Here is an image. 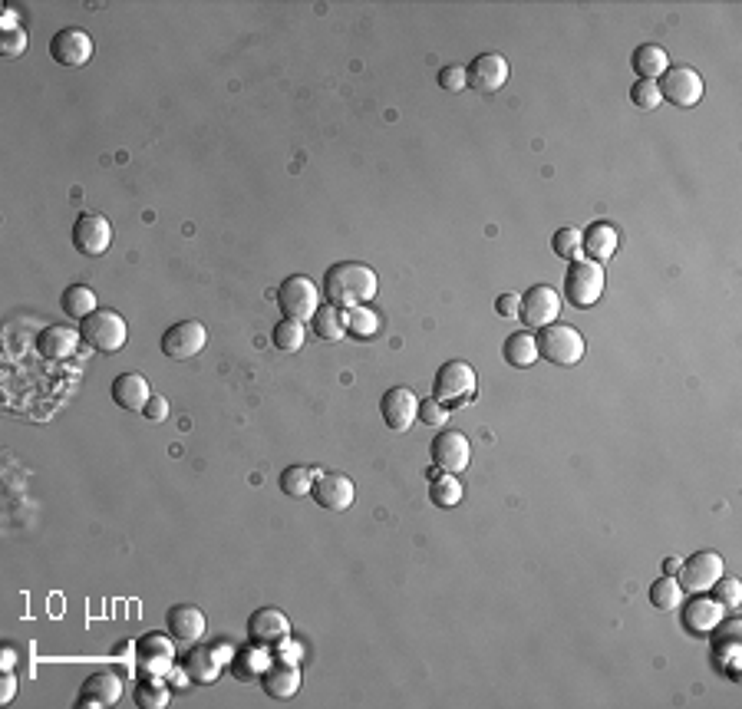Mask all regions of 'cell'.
<instances>
[{
  "label": "cell",
  "instance_id": "18",
  "mask_svg": "<svg viewBox=\"0 0 742 709\" xmlns=\"http://www.w3.org/2000/svg\"><path fill=\"white\" fill-rule=\"evenodd\" d=\"M113 245V225L103 215H80L73 225V248L86 258H99Z\"/></svg>",
  "mask_w": 742,
  "mask_h": 709
},
{
  "label": "cell",
  "instance_id": "32",
  "mask_svg": "<svg viewBox=\"0 0 742 709\" xmlns=\"http://www.w3.org/2000/svg\"><path fill=\"white\" fill-rule=\"evenodd\" d=\"M347 334L357 337V340H370L380 334V317H376V310L360 304V307H350L347 310Z\"/></svg>",
  "mask_w": 742,
  "mask_h": 709
},
{
  "label": "cell",
  "instance_id": "5",
  "mask_svg": "<svg viewBox=\"0 0 742 709\" xmlns=\"http://www.w3.org/2000/svg\"><path fill=\"white\" fill-rule=\"evenodd\" d=\"M278 307L287 320H314V314L320 310V287L314 284V278H307V274H291V278H284L281 287H278Z\"/></svg>",
  "mask_w": 742,
  "mask_h": 709
},
{
  "label": "cell",
  "instance_id": "9",
  "mask_svg": "<svg viewBox=\"0 0 742 709\" xmlns=\"http://www.w3.org/2000/svg\"><path fill=\"white\" fill-rule=\"evenodd\" d=\"M719 578H723V558L716 551H696L677 571V584L683 587V594H706Z\"/></svg>",
  "mask_w": 742,
  "mask_h": 709
},
{
  "label": "cell",
  "instance_id": "21",
  "mask_svg": "<svg viewBox=\"0 0 742 709\" xmlns=\"http://www.w3.org/2000/svg\"><path fill=\"white\" fill-rule=\"evenodd\" d=\"M80 330L76 327H66V324H50V327H43L40 330V337H37V353L43 360H70L73 353H76V347H80Z\"/></svg>",
  "mask_w": 742,
  "mask_h": 709
},
{
  "label": "cell",
  "instance_id": "16",
  "mask_svg": "<svg viewBox=\"0 0 742 709\" xmlns=\"http://www.w3.org/2000/svg\"><path fill=\"white\" fill-rule=\"evenodd\" d=\"M50 57L60 66H70V70H80L93 60V37L80 27H66L60 33H53L50 40Z\"/></svg>",
  "mask_w": 742,
  "mask_h": 709
},
{
  "label": "cell",
  "instance_id": "36",
  "mask_svg": "<svg viewBox=\"0 0 742 709\" xmlns=\"http://www.w3.org/2000/svg\"><path fill=\"white\" fill-rule=\"evenodd\" d=\"M551 248H555V254H558V258H564V261L584 258V254H581V228H574V225L558 228L555 238H551Z\"/></svg>",
  "mask_w": 742,
  "mask_h": 709
},
{
  "label": "cell",
  "instance_id": "30",
  "mask_svg": "<svg viewBox=\"0 0 742 709\" xmlns=\"http://www.w3.org/2000/svg\"><path fill=\"white\" fill-rule=\"evenodd\" d=\"M462 495H465L462 482L452 472H439V469L429 472V498H433L436 508H456L462 502Z\"/></svg>",
  "mask_w": 742,
  "mask_h": 709
},
{
  "label": "cell",
  "instance_id": "6",
  "mask_svg": "<svg viewBox=\"0 0 742 709\" xmlns=\"http://www.w3.org/2000/svg\"><path fill=\"white\" fill-rule=\"evenodd\" d=\"M561 294L548 284H535L522 294V304H518V317L528 330H545L551 324H558L561 317Z\"/></svg>",
  "mask_w": 742,
  "mask_h": 709
},
{
  "label": "cell",
  "instance_id": "23",
  "mask_svg": "<svg viewBox=\"0 0 742 709\" xmlns=\"http://www.w3.org/2000/svg\"><path fill=\"white\" fill-rule=\"evenodd\" d=\"M165 624H169V634L179 640V644H198V640L205 637L208 620L192 604H175L172 611L165 614Z\"/></svg>",
  "mask_w": 742,
  "mask_h": 709
},
{
  "label": "cell",
  "instance_id": "17",
  "mask_svg": "<svg viewBox=\"0 0 742 709\" xmlns=\"http://www.w3.org/2000/svg\"><path fill=\"white\" fill-rule=\"evenodd\" d=\"M310 495H314V502L324 508V512L340 515V512H347V508L353 505V495H357V489H353V482L343 472H317Z\"/></svg>",
  "mask_w": 742,
  "mask_h": 709
},
{
  "label": "cell",
  "instance_id": "43",
  "mask_svg": "<svg viewBox=\"0 0 742 709\" xmlns=\"http://www.w3.org/2000/svg\"><path fill=\"white\" fill-rule=\"evenodd\" d=\"M419 419L426 426H446L449 423V409L439 400H419Z\"/></svg>",
  "mask_w": 742,
  "mask_h": 709
},
{
  "label": "cell",
  "instance_id": "25",
  "mask_svg": "<svg viewBox=\"0 0 742 709\" xmlns=\"http://www.w3.org/2000/svg\"><path fill=\"white\" fill-rule=\"evenodd\" d=\"M723 617H726V611L716 597H693L683 611V627L696 637H706V634H713Z\"/></svg>",
  "mask_w": 742,
  "mask_h": 709
},
{
  "label": "cell",
  "instance_id": "48",
  "mask_svg": "<svg viewBox=\"0 0 742 709\" xmlns=\"http://www.w3.org/2000/svg\"><path fill=\"white\" fill-rule=\"evenodd\" d=\"M0 27H4V33H7V30H17V10H14V7H7V10H4V17H0Z\"/></svg>",
  "mask_w": 742,
  "mask_h": 709
},
{
  "label": "cell",
  "instance_id": "34",
  "mask_svg": "<svg viewBox=\"0 0 742 709\" xmlns=\"http://www.w3.org/2000/svg\"><path fill=\"white\" fill-rule=\"evenodd\" d=\"M320 469H307V465H287L281 472V492L291 495V498H301V495H310L314 489V479H317Z\"/></svg>",
  "mask_w": 742,
  "mask_h": 709
},
{
  "label": "cell",
  "instance_id": "33",
  "mask_svg": "<svg viewBox=\"0 0 742 709\" xmlns=\"http://www.w3.org/2000/svg\"><path fill=\"white\" fill-rule=\"evenodd\" d=\"M304 337H307V327L301 324V320H278L271 330V340L274 347H278L281 353H297L304 347Z\"/></svg>",
  "mask_w": 742,
  "mask_h": 709
},
{
  "label": "cell",
  "instance_id": "26",
  "mask_svg": "<svg viewBox=\"0 0 742 709\" xmlns=\"http://www.w3.org/2000/svg\"><path fill=\"white\" fill-rule=\"evenodd\" d=\"M149 400H152V390H149L146 376H139V373H119L116 380H113V403L119 409H129V413H142Z\"/></svg>",
  "mask_w": 742,
  "mask_h": 709
},
{
  "label": "cell",
  "instance_id": "28",
  "mask_svg": "<svg viewBox=\"0 0 742 709\" xmlns=\"http://www.w3.org/2000/svg\"><path fill=\"white\" fill-rule=\"evenodd\" d=\"M630 66H634V73L640 80H653L657 83L663 73L670 70V57L667 50L657 47V43H644V47L634 50V57H630Z\"/></svg>",
  "mask_w": 742,
  "mask_h": 709
},
{
  "label": "cell",
  "instance_id": "2",
  "mask_svg": "<svg viewBox=\"0 0 742 709\" xmlns=\"http://www.w3.org/2000/svg\"><path fill=\"white\" fill-rule=\"evenodd\" d=\"M538 357L555 363V367H574V363L584 360L588 353V343H584V334L571 324H551L545 330H538Z\"/></svg>",
  "mask_w": 742,
  "mask_h": 709
},
{
  "label": "cell",
  "instance_id": "19",
  "mask_svg": "<svg viewBox=\"0 0 742 709\" xmlns=\"http://www.w3.org/2000/svg\"><path fill=\"white\" fill-rule=\"evenodd\" d=\"M225 660H228V650H221V647H192L185 653V660H182V673L192 683L208 686V683H215L221 677Z\"/></svg>",
  "mask_w": 742,
  "mask_h": 709
},
{
  "label": "cell",
  "instance_id": "42",
  "mask_svg": "<svg viewBox=\"0 0 742 709\" xmlns=\"http://www.w3.org/2000/svg\"><path fill=\"white\" fill-rule=\"evenodd\" d=\"M436 80H439V86H442L446 93H462V90H469V80H465V66H456V63L442 66Z\"/></svg>",
  "mask_w": 742,
  "mask_h": 709
},
{
  "label": "cell",
  "instance_id": "14",
  "mask_svg": "<svg viewBox=\"0 0 742 709\" xmlns=\"http://www.w3.org/2000/svg\"><path fill=\"white\" fill-rule=\"evenodd\" d=\"M380 416L386 429L393 432H409L419 419V396L409 386H390L380 400Z\"/></svg>",
  "mask_w": 742,
  "mask_h": 709
},
{
  "label": "cell",
  "instance_id": "50",
  "mask_svg": "<svg viewBox=\"0 0 742 709\" xmlns=\"http://www.w3.org/2000/svg\"><path fill=\"white\" fill-rule=\"evenodd\" d=\"M0 667H4V670L14 667V650H4V657H0Z\"/></svg>",
  "mask_w": 742,
  "mask_h": 709
},
{
  "label": "cell",
  "instance_id": "7",
  "mask_svg": "<svg viewBox=\"0 0 742 709\" xmlns=\"http://www.w3.org/2000/svg\"><path fill=\"white\" fill-rule=\"evenodd\" d=\"M475 370L465 360H449L442 363L433 383V400H439L442 406H459L465 400H472L475 393Z\"/></svg>",
  "mask_w": 742,
  "mask_h": 709
},
{
  "label": "cell",
  "instance_id": "49",
  "mask_svg": "<svg viewBox=\"0 0 742 709\" xmlns=\"http://www.w3.org/2000/svg\"><path fill=\"white\" fill-rule=\"evenodd\" d=\"M680 558H667V561H663V574H670V578H677V571H680Z\"/></svg>",
  "mask_w": 742,
  "mask_h": 709
},
{
  "label": "cell",
  "instance_id": "47",
  "mask_svg": "<svg viewBox=\"0 0 742 709\" xmlns=\"http://www.w3.org/2000/svg\"><path fill=\"white\" fill-rule=\"evenodd\" d=\"M17 696V677L14 670H4V680H0V703H14Z\"/></svg>",
  "mask_w": 742,
  "mask_h": 709
},
{
  "label": "cell",
  "instance_id": "12",
  "mask_svg": "<svg viewBox=\"0 0 742 709\" xmlns=\"http://www.w3.org/2000/svg\"><path fill=\"white\" fill-rule=\"evenodd\" d=\"M208 330L202 320H179L162 334V353L169 360H192L205 350Z\"/></svg>",
  "mask_w": 742,
  "mask_h": 709
},
{
  "label": "cell",
  "instance_id": "39",
  "mask_svg": "<svg viewBox=\"0 0 742 709\" xmlns=\"http://www.w3.org/2000/svg\"><path fill=\"white\" fill-rule=\"evenodd\" d=\"M630 103H634L637 109H657L663 103L660 86L653 80H637L634 86H630Z\"/></svg>",
  "mask_w": 742,
  "mask_h": 709
},
{
  "label": "cell",
  "instance_id": "35",
  "mask_svg": "<svg viewBox=\"0 0 742 709\" xmlns=\"http://www.w3.org/2000/svg\"><path fill=\"white\" fill-rule=\"evenodd\" d=\"M683 601V587L677 584V578H670V574H663L650 584V604L657 607V611H673Z\"/></svg>",
  "mask_w": 742,
  "mask_h": 709
},
{
  "label": "cell",
  "instance_id": "11",
  "mask_svg": "<svg viewBox=\"0 0 742 709\" xmlns=\"http://www.w3.org/2000/svg\"><path fill=\"white\" fill-rule=\"evenodd\" d=\"M660 96L667 103L690 109L703 99V76L693 70V66H670L667 73L660 76Z\"/></svg>",
  "mask_w": 742,
  "mask_h": 709
},
{
  "label": "cell",
  "instance_id": "13",
  "mask_svg": "<svg viewBox=\"0 0 742 709\" xmlns=\"http://www.w3.org/2000/svg\"><path fill=\"white\" fill-rule=\"evenodd\" d=\"M429 456H433V465L439 472L459 475V472L469 469V462H472V442L465 439L459 429H442L439 436L433 439Z\"/></svg>",
  "mask_w": 742,
  "mask_h": 709
},
{
  "label": "cell",
  "instance_id": "29",
  "mask_svg": "<svg viewBox=\"0 0 742 709\" xmlns=\"http://www.w3.org/2000/svg\"><path fill=\"white\" fill-rule=\"evenodd\" d=\"M310 330L327 340V343H337L347 337V310H340L334 304H320V310L314 314V320H310Z\"/></svg>",
  "mask_w": 742,
  "mask_h": 709
},
{
  "label": "cell",
  "instance_id": "46",
  "mask_svg": "<svg viewBox=\"0 0 742 709\" xmlns=\"http://www.w3.org/2000/svg\"><path fill=\"white\" fill-rule=\"evenodd\" d=\"M142 416L152 419V423H159V419L169 416V400H165V396H152V400L146 403V409H142Z\"/></svg>",
  "mask_w": 742,
  "mask_h": 709
},
{
  "label": "cell",
  "instance_id": "15",
  "mask_svg": "<svg viewBox=\"0 0 742 709\" xmlns=\"http://www.w3.org/2000/svg\"><path fill=\"white\" fill-rule=\"evenodd\" d=\"M508 73H512V70H508V60L502 57V53H482V57H475L469 66H465V80H469V90L485 93V96L505 90Z\"/></svg>",
  "mask_w": 742,
  "mask_h": 709
},
{
  "label": "cell",
  "instance_id": "37",
  "mask_svg": "<svg viewBox=\"0 0 742 709\" xmlns=\"http://www.w3.org/2000/svg\"><path fill=\"white\" fill-rule=\"evenodd\" d=\"M136 706H142V709H165V706H169V686H165L162 680H139Z\"/></svg>",
  "mask_w": 742,
  "mask_h": 709
},
{
  "label": "cell",
  "instance_id": "44",
  "mask_svg": "<svg viewBox=\"0 0 742 709\" xmlns=\"http://www.w3.org/2000/svg\"><path fill=\"white\" fill-rule=\"evenodd\" d=\"M27 43H30V40H27V33L20 30V27H17V30H7V33H4V40H0V53H4L7 60H17L20 53L27 50Z\"/></svg>",
  "mask_w": 742,
  "mask_h": 709
},
{
  "label": "cell",
  "instance_id": "27",
  "mask_svg": "<svg viewBox=\"0 0 742 709\" xmlns=\"http://www.w3.org/2000/svg\"><path fill=\"white\" fill-rule=\"evenodd\" d=\"M502 357H505V363H512L515 370H528L531 363L541 360L535 334H531V330H515V334H508L505 347H502Z\"/></svg>",
  "mask_w": 742,
  "mask_h": 709
},
{
  "label": "cell",
  "instance_id": "31",
  "mask_svg": "<svg viewBox=\"0 0 742 709\" xmlns=\"http://www.w3.org/2000/svg\"><path fill=\"white\" fill-rule=\"evenodd\" d=\"M60 307H63V314L73 317V320H86L93 310H99L93 287H86V284H70V287H66L63 297H60Z\"/></svg>",
  "mask_w": 742,
  "mask_h": 709
},
{
  "label": "cell",
  "instance_id": "10",
  "mask_svg": "<svg viewBox=\"0 0 742 709\" xmlns=\"http://www.w3.org/2000/svg\"><path fill=\"white\" fill-rule=\"evenodd\" d=\"M291 637V620L278 607H261L248 620V644L258 650H278Z\"/></svg>",
  "mask_w": 742,
  "mask_h": 709
},
{
  "label": "cell",
  "instance_id": "38",
  "mask_svg": "<svg viewBox=\"0 0 742 709\" xmlns=\"http://www.w3.org/2000/svg\"><path fill=\"white\" fill-rule=\"evenodd\" d=\"M739 640H723V644H716V653H713V663L716 667H723V673L729 680H739Z\"/></svg>",
  "mask_w": 742,
  "mask_h": 709
},
{
  "label": "cell",
  "instance_id": "3",
  "mask_svg": "<svg viewBox=\"0 0 742 709\" xmlns=\"http://www.w3.org/2000/svg\"><path fill=\"white\" fill-rule=\"evenodd\" d=\"M604 294V268L597 261L578 258L571 261L568 274H564V301L578 310H588L601 301Z\"/></svg>",
  "mask_w": 742,
  "mask_h": 709
},
{
  "label": "cell",
  "instance_id": "40",
  "mask_svg": "<svg viewBox=\"0 0 742 709\" xmlns=\"http://www.w3.org/2000/svg\"><path fill=\"white\" fill-rule=\"evenodd\" d=\"M710 591L716 594V601L723 604V611H736V607L742 604V584L736 578H726V574H723V578H719Z\"/></svg>",
  "mask_w": 742,
  "mask_h": 709
},
{
  "label": "cell",
  "instance_id": "41",
  "mask_svg": "<svg viewBox=\"0 0 742 709\" xmlns=\"http://www.w3.org/2000/svg\"><path fill=\"white\" fill-rule=\"evenodd\" d=\"M264 653H268V650L251 647L245 657H238L235 660V677L238 680H251L254 673H264V667H268V663H264Z\"/></svg>",
  "mask_w": 742,
  "mask_h": 709
},
{
  "label": "cell",
  "instance_id": "20",
  "mask_svg": "<svg viewBox=\"0 0 742 709\" xmlns=\"http://www.w3.org/2000/svg\"><path fill=\"white\" fill-rule=\"evenodd\" d=\"M123 700V680L116 673H90L80 686L76 706L80 709H106Z\"/></svg>",
  "mask_w": 742,
  "mask_h": 709
},
{
  "label": "cell",
  "instance_id": "22",
  "mask_svg": "<svg viewBox=\"0 0 742 709\" xmlns=\"http://www.w3.org/2000/svg\"><path fill=\"white\" fill-rule=\"evenodd\" d=\"M261 686L271 700H291V696L301 690V667L291 660H274L264 667L261 673Z\"/></svg>",
  "mask_w": 742,
  "mask_h": 709
},
{
  "label": "cell",
  "instance_id": "45",
  "mask_svg": "<svg viewBox=\"0 0 742 709\" xmlns=\"http://www.w3.org/2000/svg\"><path fill=\"white\" fill-rule=\"evenodd\" d=\"M518 304H522V297H518V294H498L495 314L498 317H518Z\"/></svg>",
  "mask_w": 742,
  "mask_h": 709
},
{
  "label": "cell",
  "instance_id": "24",
  "mask_svg": "<svg viewBox=\"0 0 742 709\" xmlns=\"http://www.w3.org/2000/svg\"><path fill=\"white\" fill-rule=\"evenodd\" d=\"M617 245H620V235L611 221H594V225L581 231V254H588V261H597V264L611 261Z\"/></svg>",
  "mask_w": 742,
  "mask_h": 709
},
{
  "label": "cell",
  "instance_id": "1",
  "mask_svg": "<svg viewBox=\"0 0 742 709\" xmlns=\"http://www.w3.org/2000/svg\"><path fill=\"white\" fill-rule=\"evenodd\" d=\"M376 287H380V281H376V271L370 264L340 261L324 274V304H334L340 310L370 304L376 297Z\"/></svg>",
  "mask_w": 742,
  "mask_h": 709
},
{
  "label": "cell",
  "instance_id": "8",
  "mask_svg": "<svg viewBox=\"0 0 742 709\" xmlns=\"http://www.w3.org/2000/svg\"><path fill=\"white\" fill-rule=\"evenodd\" d=\"M172 660H175V647L172 640L152 630V634H142L136 640V673L139 680H162L165 673H172Z\"/></svg>",
  "mask_w": 742,
  "mask_h": 709
},
{
  "label": "cell",
  "instance_id": "4",
  "mask_svg": "<svg viewBox=\"0 0 742 709\" xmlns=\"http://www.w3.org/2000/svg\"><path fill=\"white\" fill-rule=\"evenodd\" d=\"M80 337H83V343H90V347L99 353H116V350L126 347L129 327H126L123 314L99 307L86 320H80Z\"/></svg>",
  "mask_w": 742,
  "mask_h": 709
}]
</instances>
